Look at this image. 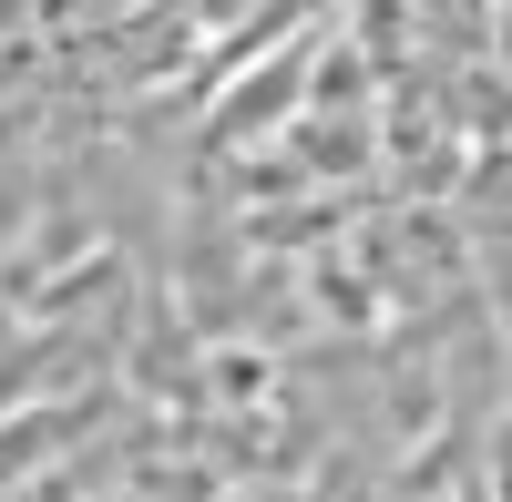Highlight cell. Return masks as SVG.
<instances>
[{
  "label": "cell",
  "instance_id": "1",
  "mask_svg": "<svg viewBox=\"0 0 512 502\" xmlns=\"http://www.w3.org/2000/svg\"><path fill=\"white\" fill-rule=\"evenodd\" d=\"M308 62H318V52H277L267 72L236 62V93L205 113V154H236L246 134H277V123H297V103H308Z\"/></svg>",
  "mask_w": 512,
  "mask_h": 502
}]
</instances>
